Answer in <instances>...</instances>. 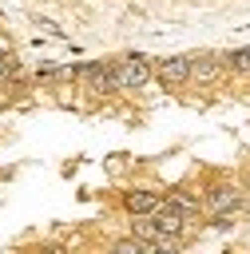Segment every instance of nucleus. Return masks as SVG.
I'll use <instances>...</instances> for the list:
<instances>
[{
  "label": "nucleus",
  "instance_id": "1",
  "mask_svg": "<svg viewBox=\"0 0 250 254\" xmlns=\"http://www.w3.org/2000/svg\"><path fill=\"white\" fill-rule=\"evenodd\" d=\"M79 75L87 79V87H91L95 95H115V91H123V87H119V75H115V64H87V67H79Z\"/></svg>",
  "mask_w": 250,
  "mask_h": 254
},
{
  "label": "nucleus",
  "instance_id": "12",
  "mask_svg": "<svg viewBox=\"0 0 250 254\" xmlns=\"http://www.w3.org/2000/svg\"><path fill=\"white\" fill-rule=\"evenodd\" d=\"M4 56H12V52H8V40L0 36V60H4Z\"/></svg>",
  "mask_w": 250,
  "mask_h": 254
},
{
  "label": "nucleus",
  "instance_id": "4",
  "mask_svg": "<svg viewBox=\"0 0 250 254\" xmlns=\"http://www.w3.org/2000/svg\"><path fill=\"white\" fill-rule=\"evenodd\" d=\"M159 79L167 83V87H179V83H187L190 79V60L187 56H167V60H159Z\"/></svg>",
  "mask_w": 250,
  "mask_h": 254
},
{
  "label": "nucleus",
  "instance_id": "11",
  "mask_svg": "<svg viewBox=\"0 0 250 254\" xmlns=\"http://www.w3.org/2000/svg\"><path fill=\"white\" fill-rule=\"evenodd\" d=\"M12 75H20V64H16L12 56H4V60H0V83H4V79H12Z\"/></svg>",
  "mask_w": 250,
  "mask_h": 254
},
{
  "label": "nucleus",
  "instance_id": "13",
  "mask_svg": "<svg viewBox=\"0 0 250 254\" xmlns=\"http://www.w3.org/2000/svg\"><path fill=\"white\" fill-rule=\"evenodd\" d=\"M246 190H250V175H246Z\"/></svg>",
  "mask_w": 250,
  "mask_h": 254
},
{
  "label": "nucleus",
  "instance_id": "2",
  "mask_svg": "<svg viewBox=\"0 0 250 254\" xmlns=\"http://www.w3.org/2000/svg\"><path fill=\"white\" fill-rule=\"evenodd\" d=\"M238 206H242V190H238L234 183H218V187H210V190H206V210H210L214 218L234 214Z\"/></svg>",
  "mask_w": 250,
  "mask_h": 254
},
{
  "label": "nucleus",
  "instance_id": "10",
  "mask_svg": "<svg viewBox=\"0 0 250 254\" xmlns=\"http://www.w3.org/2000/svg\"><path fill=\"white\" fill-rule=\"evenodd\" d=\"M115 250L119 254H139V250H147V242L143 238H123V242H115Z\"/></svg>",
  "mask_w": 250,
  "mask_h": 254
},
{
  "label": "nucleus",
  "instance_id": "9",
  "mask_svg": "<svg viewBox=\"0 0 250 254\" xmlns=\"http://www.w3.org/2000/svg\"><path fill=\"white\" fill-rule=\"evenodd\" d=\"M167 202H175V206H179V210H183V214H194V210H198V202H194V198H190V194H171V198H167Z\"/></svg>",
  "mask_w": 250,
  "mask_h": 254
},
{
  "label": "nucleus",
  "instance_id": "3",
  "mask_svg": "<svg viewBox=\"0 0 250 254\" xmlns=\"http://www.w3.org/2000/svg\"><path fill=\"white\" fill-rule=\"evenodd\" d=\"M115 75H119V87H143L151 79V64L139 60V56H127L115 64Z\"/></svg>",
  "mask_w": 250,
  "mask_h": 254
},
{
  "label": "nucleus",
  "instance_id": "8",
  "mask_svg": "<svg viewBox=\"0 0 250 254\" xmlns=\"http://www.w3.org/2000/svg\"><path fill=\"white\" fill-rule=\"evenodd\" d=\"M226 67H234V71H250V44H246V48H234V52L226 56Z\"/></svg>",
  "mask_w": 250,
  "mask_h": 254
},
{
  "label": "nucleus",
  "instance_id": "5",
  "mask_svg": "<svg viewBox=\"0 0 250 254\" xmlns=\"http://www.w3.org/2000/svg\"><path fill=\"white\" fill-rule=\"evenodd\" d=\"M151 218L159 222V230H163V234H183V226H187V214H183L175 202H159V210H155Z\"/></svg>",
  "mask_w": 250,
  "mask_h": 254
},
{
  "label": "nucleus",
  "instance_id": "6",
  "mask_svg": "<svg viewBox=\"0 0 250 254\" xmlns=\"http://www.w3.org/2000/svg\"><path fill=\"white\" fill-rule=\"evenodd\" d=\"M159 194H151V190H123V206L131 210V214H155L159 210Z\"/></svg>",
  "mask_w": 250,
  "mask_h": 254
},
{
  "label": "nucleus",
  "instance_id": "7",
  "mask_svg": "<svg viewBox=\"0 0 250 254\" xmlns=\"http://www.w3.org/2000/svg\"><path fill=\"white\" fill-rule=\"evenodd\" d=\"M214 75H218V64H214V56H198V60H190V79L206 83V79H214Z\"/></svg>",
  "mask_w": 250,
  "mask_h": 254
}]
</instances>
